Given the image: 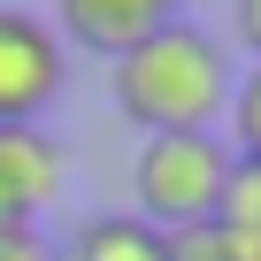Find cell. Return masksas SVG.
<instances>
[{"mask_svg":"<svg viewBox=\"0 0 261 261\" xmlns=\"http://www.w3.org/2000/svg\"><path fill=\"white\" fill-rule=\"evenodd\" d=\"M115 108H123V123H139L146 139L207 130L230 108V62L215 54L207 31L162 23L154 39H139L130 54H115Z\"/></svg>","mask_w":261,"mask_h":261,"instance_id":"obj_1","label":"cell"},{"mask_svg":"<svg viewBox=\"0 0 261 261\" xmlns=\"http://www.w3.org/2000/svg\"><path fill=\"white\" fill-rule=\"evenodd\" d=\"M223 177H230V146L215 139V130L146 139L139 154H130V215H139L146 230H162V238L200 230V223H215Z\"/></svg>","mask_w":261,"mask_h":261,"instance_id":"obj_2","label":"cell"},{"mask_svg":"<svg viewBox=\"0 0 261 261\" xmlns=\"http://www.w3.org/2000/svg\"><path fill=\"white\" fill-rule=\"evenodd\" d=\"M54 92H62V39L23 8H0V123H39Z\"/></svg>","mask_w":261,"mask_h":261,"instance_id":"obj_3","label":"cell"},{"mask_svg":"<svg viewBox=\"0 0 261 261\" xmlns=\"http://www.w3.org/2000/svg\"><path fill=\"white\" fill-rule=\"evenodd\" d=\"M62 192H69V154L39 123H0V207H8V223L46 215Z\"/></svg>","mask_w":261,"mask_h":261,"instance_id":"obj_4","label":"cell"},{"mask_svg":"<svg viewBox=\"0 0 261 261\" xmlns=\"http://www.w3.org/2000/svg\"><path fill=\"white\" fill-rule=\"evenodd\" d=\"M62 8V31L92 54H130L139 39H154L162 23H177V0H54Z\"/></svg>","mask_w":261,"mask_h":261,"instance_id":"obj_5","label":"cell"},{"mask_svg":"<svg viewBox=\"0 0 261 261\" xmlns=\"http://www.w3.org/2000/svg\"><path fill=\"white\" fill-rule=\"evenodd\" d=\"M215 230L238 261H261V162H238L230 154V177H223V200H215Z\"/></svg>","mask_w":261,"mask_h":261,"instance_id":"obj_6","label":"cell"},{"mask_svg":"<svg viewBox=\"0 0 261 261\" xmlns=\"http://www.w3.org/2000/svg\"><path fill=\"white\" fill-rule=\"evenodd\" d=\"M62 261H169V238L146 230L139 215H92Z\"/></svg>","mask_w":261,"mask_h":261,"instance_id":"obj_7","label":"cell"},{"mask_svg":"<svg viewBox=\"0 0 261 261\" xmlns=\"http://www.w3.org/2000/svg\"><path fill=\"white\" fill-rule=\"evenodd\" d=\"M230 139H238V162H261V62L230 85Z\"/></svg>","mask_w":261,"mask_h":261,"instance_id":"obj_8","label":"cell"},{"mask_svg":"<svg viewBox=\"0 0 261 261\" xmlns=\"http://www.w3.org/2000/svg\"><path fill=\"white\" fill-rule=\"evenodd\" d=\"M0 261H62L39 223H0Z\"/></svg>","mask_w":261,"mask_h":261,"instance_id":"obj_9","label":"cell"},{"mask_svg":"<svg viewBox=\"0 0 261 261\" xmlns=\"http://www.w3.org/2000/svg\"><path fill=\"white\" fill-rule=\"evenodd\" d=\"M169 261H238V253L223 246L215 223H200V230H177V238H169Z\"/></svg>","mask_w":261,"mask_h":261,"instance_id":"obj_10","label":"cell"},{"mask_svg":"<svg viewBox=\"0 0 261 261\" xmlns=\"http://www.w3.org/2000/svg\"><path fill=\"white\" fill-rule=\"evenodd\" d=\"M238 39H246L253 62H261V0H238Z\"/></svg>","mask_w":261,"mask_h":261,"instance_id":"obj_11","label":"cell"},{"mask_svg":"<svg viewBox=\"0 0 261 261\" xmlns=\"http://www.w3.org/2000/svg\"><path fill=\"white\" fill-rule=\"evenodd\" d=\"M0 223H8V207H0Z\"/></svg>","mask_w":261,"mask_h":261,"instance_id":"obj_12","label":"cell"}]
</instances>
